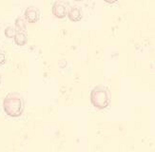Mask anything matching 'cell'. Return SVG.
Masks as SVG:
<instances>
[{"label": "cell", "mask_w": 155, "mask_h": 152, "mask_svg": "<svg viewBox=\"0 0 155 152\" xmlns=\"http://www.w3.org/2000/svg\"><path fill=\"white\" fill-rule=\"evenodd\" d=\"M0 84H1V76H0Z\"/></svg>", "instance_id": "cell-11"}, {"label": "cell", "mask_w": 155, "mask_h": 152, "mask_svg": "<svg viewBox=\"0 0 155 152\" xmlns=\"http://www.w3.org/2000/svg\"><path fill=\"white\" fill-rule=\"evenodd\" d=\"M15 31H26L27 30V26L25 23V19L21 16H19L15 19Z\"/></svg>", "instance_id": "cell-7"}, {"label": "cell", "mask_w": 155, "mask_h": 152, "mask_svg": "<svg viewBox=\"0 0 155 152\" xmlns=\"http://www.w3.org/2000/svg\"><path fill=\"white\" fill-rule=\"evenodd\" d=\"M25 108L24 99L18 92H11L7 94L3 101V108L5 113L11 117L21 116Z\"/></svg>", "instance_id": "cell-1"}, {"label": "cell", "mask_w": 155, "mask_h": 152, "mask_svg": "<svg viewBox=\"0 0 155 152\" xmlns=\"http://www.w3.org/2000/svg\"><path fill=\"white\" fill-rule=\"evenodd\" d=\"M24 17L29 23H35L39 20V11L33 6H30L25 10Z\"/></svg>", "instance_id": "cell-3"}, {"label": "cell", "mask_w": 155, "mask_h": 152, "mask_svg": "<svg viewBox=\"0 0 155 152\" xmlns=\"http://www.w3.org/2000/svg\"><path fill=\"white\" fill-rule=\"evenodd\" d=\"M110 91L105 86H96L91 92V102L93 107H95L98 109L107 108L110 104Z\"/></svg>", "instance_id": "cell-2"}, {"label": "cell", "mask_w": 155, "mask_h": 152, "mask_svg": "<svg viewBox=\"0 0 155 152\" xmlns=\"http://www.w3.org/2000/svg\"><path fill=\"white\" fill-rule=\"evenodd\" d=\"M67 15L69 16V19L72 22H78L82 19V12H81V10L78 7H75L73 6L71 7L69 11L67 12Z\"/></svg>", "instance_id": "cell-5"}, {"label": "cell", "mask_w": 155, "mask_h": 152, "mask_svg": "<svg viewBox=\"0 0 155 152\" xmlns=\"http://www.w3.org/2000/svg\"><path fill=\"white\" fill-rule=\"evenodd\" d=\"M7 61V58H6V54L5 52L0 49V66H2L6 63Z\"/></svg>", "instance_id": "cell-9"}, {"label": "cell", "mask_w": 155, "mask_h": 152, "mask_svg": "<svg viewBox=\"0 0 155 152\" xmlns=\"http://www.w3.org/2000/svg\"><path fill=\"white\" fill-rule=\"evenodd\" d=\"M75 1H82V0H75Z\"/></svg>", "instance_id": "cell-12"}, {"label": "cell", "mask_w": 155, "mask_h": 152, "mask_svg": "<svg viewBox=\"0 0 155 152\" xmlns=\"http://www.w3.org/2000/svg\"><path fill=\"white\" fill-rule=\"evenodd\" d=\"M5 32V35L6 37H8V38H13L15 35V29L12 27V26H9V27H7L4 31Z\"/></svg>", "instance_id": "cell-8"}, {"label": "cell", "mask_w": 155, "mask_h": 152, "mask_svg": "<svg viewBox=\"0 0 155 152\" xmlns=\"http://www.w3.org/2000/svg\"><path fill=\"white\" fill-rule=\"evenodd\" d=\"M105 2H107V3H109V4H113V3H115L117 0H104Z\"/></svg>", "instance_id": "cell-10"}, {"label": "cell", "mask_w": 155, "mask_h": 152, "mask_svg": "<svg viewBox=\"0 0 155 152\" xmlns=\"http://www.w3.org/2000/svg\"><path fill=\"white\" fill-rule=\"evenodd\" d=\"M67 8L64 3L56 1L52 6V14L55 17L59 19H63L67 15Z\"/></svg>", "instance_id": "cell-4"}, {"label": "cell", "mask_w": 155, "mask_h": 152, "mask_svg": "<svg viewBox=\"0 0 155 152\" xmlns=\"http://www.w3.org/2000/svg\"><path fill=\"white\" fill-rule=\"evenodd\" d=\"M15 42L17 46H24L28 41V36H27L26 31H15V35L13 37Z\"/></svg>", "instance_id": "cell-6"}]
</instances>
